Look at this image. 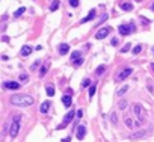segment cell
<instances>
[{"mask_svg":"<svg viewBox=\"0 0 154 142\" xmlns=\"http://www.w3.org/2000/svg\"><path fill=\"white\" fill-rule=\"evenodd\" d=\"M136 30V27H135V24L133 23H130V24H121L120 27H118V32H120L121 35H130L131 32H135Z\"/></svg>","mask_w":154,"mask_h":142,"instance_id":"3957f363","label":"cell"},{"mask_svg":"<svg viewBox=\"0 0 154 142\" xmlns=\"http://www.w3.org/2000/svg\"><path fill=\"white\" fill-rule=\"evenodd\" d=\"M131 73H133V68H125V70H122L120 73V74H118V76H116V80H118V82H120V80H124V79H127L128 76H130V74H131Z\"/></svg>","mask_w":154,"mask_h":142,"instance_id":"8992f818","label":"cell"},{"mask_svg":"<svg viewBox=\"0 0 154 142\" xmlns=\"http://www.w3.org/2000/svg\"><path fill=\"white\" fill-rule=\"evenodd\" d=\"M133 112H135V115H136L139 123H142L145 119V112H144V107L141 104H133Z\"/></svg>","mask_w":154,"mask_h":142,"instance_id":"5b68a950","label":"cell"},{"mask_svg":"<svg viewBox=\"0 0 154 142\" xmlns=\"http://www.w3.org/2000/svg\"><path fill=\"white\" fill-rule=\"evenodd\" d=\"M142 52V45H136L135 48H133V54H139Z\"/></svg>","mask_w":154,"mask_h":142,"instance_id":"d4e9b609","label":"cell"},{"mask_svg":"<svg viewBox=\"0 0 154 142\" xmlns=\"http://www.w3.org/2000/svg\"><path fill=\"white\" fill-rule=\"evenodd\" d=\"M151 70L154 71V62H151Z\"/></svg>","mask_w":154,"mask_h":142,"instance_id":"8d00e7d4","label":"cell"},{"mask_svg":"<svg viewBox=\"0 0 154 142\" xmlns=\"http://www.w3.org/2000/svg\"><path fill=\"white\" fill-rule=\"evenodd\" d=\"M106 18H107V14H106V15H103V17H101V20H100V23H103V21H104Z\"/></svg>","mask_w":154,"mask_h":142,"instance_id":"d590c367","label":"cell"},{"mask_svg":"<svg viewBox=\"0 0 154 142\" xmlns=\"http://www.w3.org/2000/svg\"><path fill=\"white\" fill-rule=\"evenodd\" d=\"M109 32H110V27H103V29H100V30L97 32L95 38H97V39H103V38H106V36L109 35Z\"/></svg>","mask_w":154,"mask_h":142,"instance_id":"52a82bcc","label":"cell"},{"mask_svg":"<svg viewBox=\"0 0 154 142\" xmlns=\"http://www.w3.org/2000/svg\"><path fill=\"white\" fill-rule=\"evenodd\" d=\"M68 50H69V45L65 44V42H64V44H59V47H58V52H59V54H62V56L68 53Z\"/></svg>","mask_w":154,"mask_h":142,"instance_id":"4fadbf2b","label":"cell"},{"mask_svg":"<svg viewBox=\"0 0 154 142\" xmlns=\"http://www.w3.org/2000/svg\"><path fill=\"white\" fill-rule=\"evenodd\" d=\"M39 73H41V76H45V73H47V68H45V67H43V68H41V71H39Z\"/></svg>","mask_w":154,"mask_h":142,"instance_id":"4dcf8cb0","label":"cell"},{"mask_svg":"<svg viewBox=\"0 0 154 142\" xmlns=\"http://www.w3.org/2000/svg\"><path fill=\"white\" fill-rule=\"evenodd\" d=\"M18 130H20V116H17V118L12 121L11 129H9V136H11V138H15L18 134Z\"/></svg>","mask_w":154,"mask_h":142,"instance_id":"277c9868","label":"cell"},{"mask_svg":"<svg viewBox=\"0 0 154 142\" xmlns=\"http://www.w3.org/2000/svg\"><path fill=\"white\" fill-rule=\"evenodd\" d=\"M20 53H21V56H29V54L32 53V48H30V47H29V45H24V47H23V48H21V52H20Z\"/></svg>","mask_w":154,"mask_h":142,"instance_id":"9a60e30c","label":"cell"},{"mask_svg":"<svg viewBox=\"0 0 154 142\" xmlns=\"http://www.w3.org/2000/svg\"><path fill=\"white\" fill-rule=\"evenodd\" d=\"M120 6H121V9H122V11H131V9H133V3H128V2H125V3H121Z\"/></svg>","mask_w":154,"mask_h":142,"instance_id":"2e32d148","label":"cell"},{"mask_svg":"<svg viewBox=\"0 0 154 142\" xmlns=\"http://www.w3.org/2000/svg\"><path fill=\"white\" fill-rule=\"evenodd\" d=\"M95 91H97V85H91L89 86V97H94Z\"/></svg>","mask_w":154,"mask_h":142,"instance_id":"603a6c76","label":"cell"},{"mask_svg":"<svg viewBox=\"0 0 154 142\" xmlns=\"http://www.w3.org/2000/svg\"><path fill=\"white\" fill-rule=\"evenodd\" d=\"M74 116H76V112H74V110H69L68 113L64 116V121H62V124H59L56 129H58V130H60V129H65V127H67V125H68L69 123L73 121V119H74Z\"/></svg>","mask_w":154,"mask_h":142,"instance_id":"7a4b0ae2","label":"cell"},{"mask_svg":"<svg viewBox=\"0 0 154 142\" xmlns=\"http://www.w3.org/2000/svg\"><path fill=\"white\" fill-rule=\"evenodd\" d=\"M130 47H131V44H125L122 48H121V53H127L128 50H130Z\"/></svg>","mask_w":154,"mask_h":142,"instance_id":"484cf974","label":"cell"},{"mask_svg":"<svg viewBox=\"0 0 154 142\" xmlns=\"http://www.w3.org/2000/svg\"><path fill=\"white\" fill-rule=\"evenodd\" d=\"M33 98L30 95H14L11 98V103L14 106H20V107H26V106H32L33 104Z\"/></svg>","mask_w":154,"mask_h":142,"instance_id":"6da1fadb","label":"cell"},{"mask_svg":"<svg viewBox=\"0 0 154 142\" xmlns=\"http://www.w3.org/2000/svg\"><path fill=\"white\" fill-rule=\"evenodd\" d=\"M45 91H47V95H48V97H53V95H54V88H53V85H47Z\"/></svg>","mask_w":154,"mask_h":142,"instance_id":"ac0fdd59","label":"cell"},{"mask_svg":"<svg viewBox=\"0 0 154 142\" xmlns=\"http://www.w3.org/2000/svg\"><path fill=\"white\" fill-rule=\"evenodd\" d=\"M151 9H153V11H154V3H153V5H151Z\"/></svg>","mask_w":154,"mask_h":142,"instance_id":"74e56055","label":"cell"},{"mask_svg":"<svg viewBox=\"0 0 154 142\" xmlns=\"http://www.w3.org/2000/svg\"><path fill=\"white\" fill-rule=\"evenodd\" d=\"M112 45H118V39H116V38L112 39Z\"/></svg>","mask_w":154,"mask_h":142,"instance_id":"e575fe53","label":"cell"},{"mask_svg":"<svg viewBox=\"0 0 154 142\" xmlns=\"http://www.w3.org/2000/svg\"><path fill=\"white\" fill-rule=\"evenodd\" d=\"M69 5H71L73 8H77V6H79V0H69Z\"/></svg>","mask_w":154,"mask_h":142,"instance_id":"f1b7e54d","label":"cell"},{"mask_svg":"<svg viewBox=\"0 0 154 142\" xmlns=\"http://www.w3.org/2000/svg\"><path fill=\"white\" fill-rule=\"evenodd\" d=\"M95 15H97V14H95V9H91V11H89V14H88L85 18H82V20H80V23H82V24H85V23H88V21L94 20Z\"/></svg>","mask_w":154,"mask_h":142,"instance_id":"30bf717a","label":"cell"},{"mask_svg":"<svg viewBox=\"0 0 154 142\" xmlns=\"http://www.w3.org/2000/svg\"><path fill=\"white\" fill-rule=\"evenodd\" d=\"M3 88L5 89H12V91H17L20 88V83L18 82H5L3 83Z\"/></svg>","mask_w":154,"mask_h":142,"instance_id":"9c48e42d","label":"cell"},{"mask_svg":"<svg viewBox=\"0 0 154 142\" xmlns=\"http://www.w3.org/2000/svg\"><path fill=\"white\" fill-rule=\"evenodd\" d=\"M89 85H91V80H89V79H83V80H82V88H88Z\"/></svg>","mask_w":154,"mask_h":142,"instance_id":"cb8c5ba5","label":"cell"},{"mask_svg":"<svg viewBox=\"0 0 154 142\" xmlns=\"http://www.w3.org/2000/svg\"><path fill=\"white\" fill-rule=\"evenodd\" d=\"M110 121H112V124H116V123H118V116H116V112H112V113H110Z\"/></svg>","mask_w":154,"mask_h":142,"instance_id":"7402d4cb","label":"cell"},{"mask_svg":"<svg viewBox=\"0 0 154 142\" xmlns=\"http://www.w3.org/2000/svg\"><path fill=\"white\" fill-rule=\"evenodd\" d=\"M120 109H125V101H121L120 103Z\"/></svg>","mask_w":154,"mask_h":142,"instance_id":"836d02e7","label":"cell"},{"mask_svg":"<svg viewBox=\"0 0 154 142\" xmlns=\"http://www.w3.org/2000/svg\"><path fill=\"white\" fill-rule=\"evenodd\" d=\"M124 123H125V125H127L128 129H137V127L141 125L139 121H135V119H131V118H128V116L124 119Z\"/></svg>","mask_w":154,"mask_h":142,"instance_id":"ba28073f","label":"cell"},{"mask_svg":"<svg viewBox=\"0 0 154 142\" xmlns=\"http://www.w3.org/2000/svg\"><path fill=\"white\" fill-rule=\"evenodd\" d=\"M24 12H26V8H24V6H21V8H18L17 11H15V12H14V17H15V18L21 17V15H23V14H24Z\"/></svg>","mask_w":154,"mask_h":142,"instance_id":"e0dca14e","label":"cell"},{"mask_svg":"<svg viewBox=\"0 0 154 142\" xmlns=\"http://www.w3.org/2000/svg\"><path fill=\"white\" fill-rule=\"evenodd\" d=\"M104 71H106V65H100V67L95 70V74H97V76H101Z\"/></svg>","mask_w":154,"mask_h":142,"instance_id":"d6986e66","label":"cell"},{"mask_svg":"<svg viewBox=\"0 0 154 142\" xmlns=\"http://www.w3.org/2000/svg\"><path fill=\"white\" fill-rule=\"evenodd\" d=\"M77 116H79V118H82V116H83V110H82V109H79V110H77Z\"/></svg>","mask_w":154,"mask_h":142,"instance_id":"1f68e13d","label":"cell"},{"mask_svg":"<svg viewBox=\"0 0 154 142\" xmlns=\"http://www.w3.org/2000/svg\"><path fill=\"white\" fill-rule=\"evenodd\" d=\"M39 63H41V61H36V62H35L33 65H32V68H33V70H35L36 67H39Z\"/></svg>","mask_w":154,"mask_h":142,"instance_id":"d6a6232c","label":"cell"},{"mask_svg":"<svg viewBox=\"0 0 154 142\" xmlns=\"http://www.w3.org/2000/svg\"><path fill=\"white\" fill-rule=\"evenodd\" d=\"M73 63V65H74V67H80V65H82V63H83V59H82V58H80V59H77V61H74V62H71Z\"/></svg>","mask_w":154,"mask_h":142,"instance_id":"83f0119b","label":"cell"},{"mask_svg":"<svg viewBox=\"0 0 154 142\" xmlns=\"http://www.w3.org/2000/svg\"><path fill=\"white\" fill-rule=\"evenodd\" d=\"M85 134H86V127L85 125H79V129H77V139L79 141H83L85 139Z\"/></svg>","mask_w":154,"mask_h":142,"instance_id":"8fae6325","label":"cell"},{"mask_svg":"<svg viewBox=\"0 0 154 142\" xmlns=\"http://www.w3.org/2000/svg\"><path fill=\"white\" fill-rule=\"evenodd\" d=\"M62 103H64V106L65 107H69L71 104H73V97H71L69 94L64 95V97H62Z\"/></svg>","mask_w":154,"mask_h":142,"instance_id":"7c38bea8","label":"cell"},{"mask_svg":"<svg viewBox=\"0 0 154 142\" xmlns=\"http://www.w3.org/2000/svg\"><path fill=\"white\" fill-rule=\"evenodd\" d=\"M127 89H128V86H127V85H125V86H124V88L118 89V92H116V95H122V94H124V92H125V91H127Z\"/></svg>","mask_w":154,"mask_h":142,"instance_id":"4316f807","label":"cell"},{"mask_svg":"<svg viewBox=\"0 0 154 142\" xmlns=\"http://www.w3.org/2000/svg\"><path fill=\"white\" fill-rule=\"evenodd\" d=\"M20 80H21V82H27V80H29L27 74H20Z\"/></svg>","mask_w":154,"mask_h":142,"instance_id":"f546056e","label":"cell"},{"mask_svg":"<svg viewBox=\"0 0 154 142\" xmlns=\"http://www.w3.org/2000/svg\"><path fill=\"white\" fill-rule=\"evenodd\" d=\"M58 8H59V0H53V3L50 5V11L53 12V11H56Z\"/></svg>","mask_w":154,"mask_h":142,"instance_id":"ffe728a7","label":"cell"},{"mask_svg":"<svg viewBox=\"0 0 154 142\" xmlns=\"http://www.w3.org/2000/svg\"><path fill=\"white\" fill-rule=\"evenodd\" d=\"M77 59H80V52H73V54H71V62H74Z\"/></svg>","mask_w":154,"mask_h":142,"instance_id":"44dd1931","label":"cell"},{"mask_svg":"<svg viewBox=\"0 0 154 142\" xmlns=\"http://www.w3.org/2000/svg\"><path fill=\"white\" fill-rule=\"evenodd\" d=\"M48 109H50V101H44L41 107H39V110H41V113H47L48 112Z\"/></svg>","mask_w":154,"mask_h":142,"instance_id":"5bb4252c","label":"cell"}]
</instances>
